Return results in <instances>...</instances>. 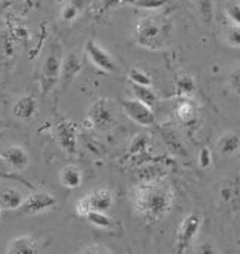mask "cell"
<instances>
[{
	"mask_svg": "<svg viewBox=\"0 0 240 254\" xmlns=\"http://www.w3.org/2000/svg\"><path fill=\"white\" fill-rule=\"evenodd\" d=\"M173 204L174 190L162 179L140 181L134 188V210L149 223H158L164 220L171 213Z\"/></svg>",
	"mask_w": 240,
	"mask_h": 254,
	"instance_id": "obj_1",
	"label": "cell"
},
{
	"mask_svg": "<svg viewBox=\"0 0 240 254\" xmlns=\"http://www.w3.org/2000/svg\"><path fill=\"white\" fill-rule=\"evenodd\" d=\"M171 27L156 16H143L134 27V42L143 49L159 52L167 48Z\"/></svg>",
	"mask_w": 240,
	"mask_h": 254,
	"instance_id": "obj_2",
	"label": "cell"
},
{
	"mask_svg": "<svg viewBox=\"0 0 240 254\" xmlns=\"http://www.w3.org/2000/svg\"><path fill=\"white\" fill-rule=\"evenodd\" d=\"M62 61H63L62 46L58 42H55L50 45L49 52L42 65V71H40V89H42L43 96L50 93L55 89V86L59 83Z\"/></svg>",
	"mask_w": 240,
	"mask_h": 254,
	"instance_id": "obj_3",
	"label": "cell"
},
{
	"mask_svg": "<svg viewBox=\"0 0 240 254\" xmlns=\"http://www.w3.org/2000/svg\"><path fill=\"white\" fill-rule=\"evenodd\" d=\"M203 223V217L199 213H189L180 223L177 238H176V253H187L194 238L197 237Z\"/></svg>",
	"mask_w": 240,
	"mask_h": 254,
	"instance_id": "obj_4",
	"label": "cell"
},
{
	"mask_svg": "<svg viewBox=\"0 0 240 254\" xmlns=\"http://www.w3.org/2000/svg\"><path fill=\"white\" fill-rule=\"evenodd\" d=\"M56 204H58V199L50 192L37 190H33L30 195L25 196L18 211L22 216H36V214H42V213L52 210Z\"/></svg>",
	"mask_w": 240,
	"mask_h": 254,
	"instance_id": "obj_5",
	"label": "cell"
},
{
	"mask_svg": "<svg viewBox=\"0 0 240 254\" xmlns=\"http://www.w3.org/2000/svg\"><path fill=\"white\" fill-rule=\"evenodd\" d=\"M53 136H55L58 145L68 155H74L77 152L78 128L74 122H71L65 117H58L56 122L53 123Z\"/></svg>",
	"mask_w": 240,
	"mask_h": 254,
	"instance_id": "obj_6",
	"label": "cell"
},
{
	"mask_svg": "<svg viewBox=\"0 0 240 254\" xmlns=\"http://www.w3.org/2000/svg\"><path fill=\"white\" fill-rule=\"evenodd\" d=\"M121 107H122L124 114L131 122H134L139 126L152 127L156 123V117H155L153 108H150L149 105L140 102L136 98H133V99H122L121 101Z\"/></svg>",
	"mask_w": 240,
	"mask_h": 254,
	"instance_id": "obj_7",
	"label": "cell"
},
{
	"mask_svg": "<svg viewBox=\"0 0 240 254\" xmlns=\"http://www.w3.org/2000/svg\"><path fill=\"white\" fill-rule=\"evenodd\" d=\"M86 123L96 130H108L115 125V117L106 99H99L89 108Z\"/></svg>",
	"mask_w": 240,
	"mask_h": 254,
	"instance_id": "obj_8",
	"label": "cell"
},
{
	"mask_svg": "<svg viewBox=\"0 0 240 254\" xmlns=\"http://www.w3.org/2000/svg\"><path fill=\"white\" fill-rule=\"evenodd\" d=\"M84 52H86V57L87 60L90 61V64L93 66H96L97 69L109 74V72H114L117 71V64L115 60L111 57V54L102 48L95 39H90L87 43H86V48H84Z\"/></svg>",
	"mask_w": 240,
	"mask_h": 254,
	"instance_id": "obj_9",
	"label": "cell"
},
{
	"mask_svg": "<svg viewBox=\"0 0 240 254\" xmlns=\"http://www.w3.org/2000/svg\"><path fill=\"white\" fill-rule=\"evenodd\" d=\"M220 202L227 207L232 213H238L240 210V179L235 178L226 181L218 192Z\"/></svg>",
	"mask_w": 240,
	"mask_h": 254,
	"instance_id": "obj_10",
	"label": "cell"
},
{
	"mask_svg": "<svg viewBox=\"0 0 240 254\" xmlns=\"http://www.w3.org/2000/svg\"><path fill=\"white\" fill-rule=\"evenodd\" d=\"M39 113V101L33 95L19 96L12 105V114L21 122L33 120Z\"/></svg>",
	"mask_w": 240,
	"mask_h": 254,
	"instance_id": "obj_11",
	"label": "cell"
},
{
	"mask_svg": "<svg viewBox=\"0 0 240 254\" xmlns=\"http://www.w3.org/2000/svg\"><path fill=\"white\" fill-rule=\"evenodd\" d=\"M81 69H83V61L78 54L68 52L66 55H63L59 77V83L62 84V87H68L75 80V77L81 72Z\"/></svg>",
	"mask_w": 240,
	"mask_h": 254,
	"instance_id": "obj_12",
	"label": "cell"
},
{
	"mask_svg": "<svg viewBox=\"0 0 240 254\" xmlns=\"http://www.w3.org/2000/svg\"><path fill=\"white\" fill-rule=\"evenodd\" d=\"M1 155L4 158L7 167L13 169L16 172L25 170L30 164V155L21 145H10V146L4 148L1 151Z\"/></svg>",
	"mask_w": 240,
	"mask_h": 254,
	"instance_id": "obj_13",
	"label": "cell"
},
{
	"mask_svg": "<svg viewBox=\"0 0 240 254\" xmlns=\"http://www.w3.org/2000/svg\"><path fill=\"white\" fill-rule=\"evenodd\" d=\"M39 241L31 235H21L13 240L6 247V253L10 254H34L39 253Z\"/></svg>",
	"mask_w": 240,
	"mask_h": 254,
	"instance_id": "obj_14",
	"label": "cell"
},
{
	"mask_svg": "<svg viewBox=\"0 0 240 254\" xmlns=\"http://www.w3.org/2000/svg\"><path fill=\"white\" fill-rule=\"evenodd\" d=\"M87 196H89L92 210L108 213L114 205V193H112V190H106V188L92 190L87 193Z\"/></svg>",
	"mask_w": 240,
	"mask_h": 254,
	"instance_id": "obj_15",
	"label": "cell"
},
{
	"mask_svg": "<svg viewBox=\"0 0 240 254\" xmlns=\"http://www.w3.org/2000/svg\"><path fill=\"white\" fill-rule=\"evenodd\" d=\"M25 196L18 188L13 187H1L0 188V207L1 210H18L24 202Z\"/></svg>",
	"mask_w": 240,
	"mask_h": 254,
	"instance_id": "obj_16",
	"label": "cell"
},
{
	"mask_svg": "<svg viewBox=\"0 0 240 254\" xmlns=\"http://www.w3.org/2000/svg\"><path fill=\"white\" fill-rule=\"evenodd\" d=\"M59 182L68 190H77L83 184V172L75 166H66L60 170Z\"/></svg>",
	"mask_w": 240,
	"mask_h": 254,
	"instance_id": "obj_17",
	"label": "cell"
},
{
	"mask_svg": "<svg viewBox=\"0 0 240 254\" xmlns=\"http://www.w3.org/2000/svg\"><path fill=\"white\" fill-rule=\"evenodd\" d=\"M92 3V0H71L65 3L60 9V18L63 22H72L75 21L81 12Z\"/></svg>",
	"mask_w": 240,
	"mask_h": 254,
	"instance_id": "obj_18",
	"label": "cell"
},
{
	"mask_svg": "<svg viewBox=\"0 0 240 254\" xmlns=\"http://www.w3.org/2000/svg\"><path fill=\"white\" fill-rule=\"evenodd\" d=\"M218 149L223 155H233L240 149V134L229 131L218 139Z\"/></svg>",
	"mask_w": 240,
	"mask_h": 254,
	"instance_id": "obj_19",
	"label": "cell"
},
{
	"mask_svg": "<svg viewBox=\"0 0 240 254\" xmlns=\"http://www.w3.org/2000/svg\"><path fill=\"white\" fill-rule=\"evenodd\" d=\"M147 148H149V137L146 133H137L130 145H128V155L139 158V157H144L147 154Z\"/></svg>",
	"mask_w": 240,
	"mask_h": 254,
	"instance_id": "obj_20",
	"label": "cell"
},
{
	"mask_svg": "<svg viewBox=\"0 0 240 254\" xmlns=\"http://www.w3.org/2000/svg\"><path fill=\"white\" fill-rule=\"evenodd\" d=\"M92 226L97 228V229H103V231H109L114 228V222L112 219L105 213V211H97V210H90L89 214L84 217Z\"/></svg>",
	"mask_w": 240,
	"mask_h": 254,
	"instance_id": "obj_21",
	"label": "cell"
},
{
	"mask_svg": "<svg viewBox=\"0 0 240 254\" xmlns=\"http://www.w3.org/2000/svg\"><path fill=\"white\" fill-rule=\"evenodd\" d=\"M131 90L134 93V98L139 99L140 102L149 105L150 108H153L158 102V96L156 93L152 90V86H140V84H131Z\"/></svg>",
	"mask_w": 240,
	"mask_h": 254,
	"instance_id": "obj_22",
	"label": "cell"
},
{
	"mask_svg": "<svg viewBox=\"0 0 240 254\" xmlns=\"http://www.w3.org/2000/svg\"><path fill=\"white\" fill-rule=\"evenodd\" d=\"M176 114H177V119L183 123H190L194 120L196 108H194L193 102L190 101V98H183V101L177 105Z\"/></svg>",
	"mask_w": 240,
	"mask_h": 254,
	"instance_id": "obj_23",
	"label": "cell"
},
{
	"mask_svg": "<svg viewBox=\"0 0 240 254\" xmlns=\"http://www.w3.org/2000/svg\"><path fill=\"white\" fill-rule=\"evenodd\" d=\"M196 83L192 75H181L176 81V92L180 98H190L194 93Z\"/></svg>",
	"mask_w": 240,
	"mask_h": 254,
	"instance_id": "obj_24",
	"label": "cell"
},
{
	"mask_svg": "<svg viewBox=\"0 0 240 254\" xmlns=\"http://www.w3.org/2000/svg\"><path fill=\"white\" fill-rule=\"evenodd\" d=\"M202 18V21L209 27L214 21V3L212 0H192Z\"/></svg>",
	"mask_w": 240,
	"mask_h": 254,
	"instance_id": "obj_25",
	"label": "cell"
},
{
	"mask_svg": "<svg viewBox=\"0 0 240 254\" xmlns=\"http://www.w3.org/2000/svg\"><path fill=\"white\" fill-rule=\"evenodd\" d=\"M128 80L131 84H140V86H152V78L150 75L143 71L142 68H137V66H133L128 69V74H127Z\"/></svg>",
	"mask_w": 240,
	"mask_h": 254,
	"instance_id": "obj_26",
	"label": "cell"
},
{
	"mask_svg": "<svg viewBox=\"0 0 240 254\" xmlns=\"http://www.w3.org/2000/svg\"><path fill=\"white\" fill-rule=\"evenodd\" d=\"M125 1L130 3L131 6L146 9V10H156L167 4V0H125Z\"/></svg>",
	"mask_w": 240,
	"mask_h": 254,
	"instance_id": "obj_27",
	"label": "cell"
},
{
	"mask_svg": "<svg viewBox=\"0 0 240 254\" xmlns=\"http://www.w3.org/2000/svg\"><path fill=\"white\" fill-rule=\"evenodd\" d=\"M226 40L232 48L240 49V27L236 24H232L226 31Z\"/></svg>",
	"mask_w": 240,
	"mask_h": 254,
	"instance_id": "obj_28",
	"label": "cell"
},
{
	"mask_svg": "<svg viewBox=\"0 0 240 254\" xmlns=\"http://www.w3.org/2000/svg\"><path fill=\"white\" fill-rule=\"evenodd\" d=\"M226 15L232 21V24H236L240 27V3L239 1H230L226 6Z\"/></svg>",
	"mask_w": 240,
	"mask_h": 254,
	"instance_id": "obj_29",
	"label": "cell"
},
{
	"mask_svg": "<svg viewBox=\"0 0 240 254\" xmlns=\"http://www.w3.org/2000/svg\"><path fill=\"white\" fill-rule=\"evenodd\" d=\"M197 163L200 169H209L212 166V152L208 146H202L197 155Z\"/></svg>",
	"mask_w": 240,
	"mask_h": 254,
	"instance_id": "obj_30",
	"label": "cell"
},
{
	"mask_svg": "<svg viewBox=\"0 0 240 254\" xmlns=\"http://www.w3.org/2000/svg\"><path fill=\"white\" fill-rule=\"evenodd\" d=\"M92 210L90 207V201H89V196L87 193L84 196H81L77 202H75V213L81 217H86L89 214V211Z\"/></svg>",
	"mask_w": 240,
	"mask_h": 254,
	"instance_id": "obj_31",
	"label": "cell"
},
{
	"mask_svg": "<svg viewBox=\"0 0 240 254\" xmlns=\"http://www.w3.org/2000/svg\"><path fill=\"white\" fill-rule=\"evenodd\" d=\"M229 83H230V87L240 95V65H238L235 69H232V72L229 74Z\"/></svg>",
	"mask_w": 240,
	"mask_h": 254,
	"instance_id": "obj_32",
	"label": "cell"
},
{
	"mask_svg": "<svg viewBox=\"0 0 240 254\" xmlns=\"http://www.w3.org/2000/svg\"><path fill=\"white\" fill-rule=\"evenodd\" d=\"M81 253H93V254H99V253H112V250L103 244H90V246H86Z\"/></svg>",
	"mask_w": 240,
	"mask_h": 254,
	"instance_id": "obj_33",
	"label": "cell"
},
{
	"mask_svg": "<svg viewBox=\"0 0 240 254\" xmlns=\"http://www.w3.org/2000/svg\"><path fill=\"white\" fill-rule=\"evenodd\" d=\"M199 252H200V253H215L217 250H215L211 244H203V246L199 249Z\"/></svg>",
	"mask_w": 240,
	"mask_h": 254,
	"instance_id": "obj_34",
	"label": "cell"
},
{
	"mask_svg": "<svg viewBox=\"0 0 240 254\" xmlns=\"http://www.w3.org/2000/svg\"><path fill=\"white\" fill-rule=\"evenodd\" d=\"M4 169H7V164H6V161H4V158H3V155L0 152V172L4 170Z\"/></svg>",
	"mask_w": 240,
	"mask_h": 254,
	"instance_id": "obj_35",
	"label": "cell"
},
{
	"mask_svg": "<svg viewBox=\"0 0 240 254\" xmlns=\"http://www.w3.org/2000/svg\"><path fill=\"white\" fill-rule=\"evenodd\" d=\"M3 127H6V125H4V122H3V120H0V128H3Z\"/></svg>",
	"mask_w": 240,
	"mask_h": 254,
	"instance_id": "obj_36",
	"label": "cell"
},
{
	"mask_svg": "<svg viewBox=\"0 0 240 254\" xmlns=\"http://www.w3.org/2000/svg\"><path fill=\"white\" fill-rule=\"evenodd\" d=\"M0 216H1V207H0Z\"/></svg>",
	"mask_w": 240,
	"mask_h": 254,
	"instance_id": "obj_37",
	"label": "cell"
}]
</instances>
